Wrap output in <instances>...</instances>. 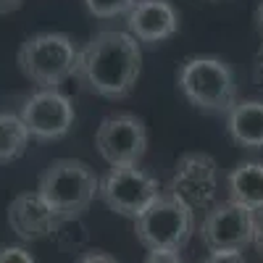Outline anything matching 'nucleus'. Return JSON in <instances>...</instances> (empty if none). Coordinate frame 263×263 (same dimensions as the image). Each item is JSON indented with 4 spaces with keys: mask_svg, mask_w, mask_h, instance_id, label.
I'll use <instances>...</instances> for the list:
<instances>
[{
    "mask_svg": "<svg viewBox=\"0 0 263 263\" xmlns=\"http://www.w3.org/2000/svg\"><path fill=\"white\" fill-rule=\"evenodd\" d=\"M142 71L140 42L129 32L103 29L79 50L77 77L90 92L105 100H124L135 92Z\"/></svg>",
    "mask_w": 263,
    "mask_h": 263,
    "instance_id": "f257e3e1",
    "label": "nucleus"
},
{
    "mask_svg": "<svg viewBox=\"0 0 263 263\" xmlns=\"http://www.w3.org/2000/svg\"><path fill=\"white\" fill-rule=\"evenodd\" d=\"M100 179L90 163L79 158H55L40 174L37 192L48 200L61 221H74L90 211Z\"/></svg>",
    "mask_w": 263,
    "mask_h": 263,
    "instance_id": "f03ea898",
    "label": "nucleus"
},
{
    "mask_svg": "<svg viewBox=\"0 0 263 263\" xmlns=\"http://www.w3.org/2000/svg\"><path fill=\"white\" fill-rule=\"evenodd\" d=\"M179 92L203 114H229L237 103L232 66L218 55H192L177 71Z\"/></svg>",
    "mask_w": 263,
    "mask_h": 263,
    "instance_id": "7ed1b4c3",
    "label": "nucleus"
},
{
    "mask_svg": "<svg viewBox=\"0 0 263 263\" xmlns=\"http://www.w3.org/2000/svg\"><path fill=\"white\" fill-rule=\"evenodd\" d=\"M16 63L40 90H58L63 79L77 74L79 48L66 32H40L21 42Z\"/></svg>",
    "mask_w": 263,
    "mask_h": 263,
    "instance_id": "20e7f679",
    "label": "nucleus"
},
{
    "mask_svg": "<svg viewBox=\"0 0 263 263\" xmlns=\"http://www.w3.org/2000/svg\"><path fill=\"white\" fill-rule=\"evenodd\" d=\"M195 232V211L168 195H161L137 221H135V237L147 253L158 250H174L179 253Z\"/></svg>",
    "mask_w": 263,
    "mask_h": 263,
    "instance_id": "39448f33",
    "label": "nucleus"
},
{
    "mask_svg": "<svg viewBox=\"0 0 263 263\" xmlns=\"http://www.w3.org/2000/svg\"><path fill=\"white\" fill-rule=\"evenodd\" d=\"M100 200L114 213L124 218H137L163 195L158 179L140 166H119L111 168L100 179Z\"/></svg>",
    "mask_w": 263,
    "mask_h": 263,
    "instance_id": "423d86ee",
    "label": "nucleus"
},
{
    "mask_svg": "<svg viewBox=\"0 0 263 263\" xmlns=\"http://www.w3.org/2000/svg\"><path fill=\"white\" fill-rule=\"evenodd\" d=\"M95 147L111 168L137 166L147 150V129L135 114H111L95 132Z\"/></svg>",
    "mask_w": 263,
    "mask_h": 263,
    "instance_id": "0eeeda50",
    "label": "nucleus"
},
{
    "mask_svg": "<svg viewBox=\"0 0 263 263\" xmlns=\"http://www.w3.org/2000/svg\"><path fill=\"white\" fill-rule=\"evenodd\" d=\"M18 119L37 142H55L74 126V105L61 90H34L21 103Z\"/></svg>",
    "mask_w": 263,
    "mask_h": 263,
    "instance_id": "6e6552de",
    "label": "nucleus"
},
{
    "mask_svg": "<svg viewBox=\"0 0 263 263\" xmlns=\"http://www.w3.org/2000/svg\"><path fill=\"white\" fill-rule=\"evenodd\" d=\"M253 232L255 213L232 200L211 205L200 224V239L211 253H242L248 245H253Z\"/></svg>",
    "mask_w": 263,
    "mask_h": 263,
    "instance_id": "1a4fd4ad",
    "label": "nucleus"
},
{
    "mask_svg": "<svg viewBox=\"0 0 263 263\" xmlns=\"http://www.w3.org/2000/svg\"><path fill=\"white\" fill-rule=\"evenodd\" d=\"M171 195L184 200L192 211L195 208H208L218 190V171L216 161L208 153H184L177 161L171 179Z\"/></svg>",
    "mask_w": 263,
    "mask_h": 263,
    "instance_id": "9d476101",
    "label": "nucleus"
},
{
    "mask_svg": "<svg viewBox=\"0 0 263 263\" xmlns=\"http://www.w3.org/2000/svg\"><path fill=\"white\" fill-rule=\"evenodd\" d=\"M8 224L16 232L18 239L34 242L55 234V229L63 224L55 216V211L48 205V200L37 190L34 192H21L8 203Z\"/></svg>",
    "mask_w": 263,
    "mask_h": 263,
    "instance_id": "9b49d317",
    "label": "nucleus"
},
{
    "mask_svg": "<svg viewBox=\"0 0 263 263\" xmlns=\"http://www.w3.org/2000/svg\"><path fill=\"white\" fill-rule=\"evenodd\" d=\"M126 27L137 42H163L179 32V13L168 0H140L126 13Z\"/></svg>",
    "mask_w": 263,
    "mask_h": 263,
    "instance_id": "f8f14e48",
    "label": "nucleus"
},
{
    "mask_svg": "<svg viewBox=\"0 0 263 263\" xmlns=\"http://www.w3.org/2000/svg\"><path fill=\"white\" fill-rule=\"evenodd\" d=\"M227 135L234 145L260 150L263 147V100H237L227 114Z\"/></svg>",
    "mask_w": 263,
    "mask_h": 263,
    "instance_id": "ddd939ff",
    "label": "nucleus"
},
{
    "mask_svg": "<svg viewBox=\"0 0 263 263\" xmlns=\"http://www.w3.org/2000/svg\"><path fill=\"white\" fill-rule=\"evenodd\" d=\"M229 200L253 213L263 211V161H242L227 177Z\"/></svg>",
    "mask_w": 263,
    "mask_h": 263,
    "instance_id": "4468645a",
    "label": "nucleus"
},
{
    "mask_svg": "<svg viewBox=\"0 0 263 263\" xmlns=\"http://www.w3.org/2000/svg\"><path fill=\"white\" fill-rule=\"evenodd\" d=\"M29 132L24 121L18 119V114L3 111L0 114V166H8L18 161L29 147Z\"/></svg>",
    "mask_w": 263,
    "mask_h": 263,
    "instance_id": "2eb2a0df",
    "label": "nucleus"
},
{
    "mask_svg": "<svg viewBox=\"0 0 263 263\" xmlns=\"http://www.w3.org/2000/svg\"><path fill=\"white\" fill-rule=\"evenodd\" d=\"M140 0H84L87 11H90L95 18H116L124 16L135 8Z\"/></svg>",
    "mask_w": 263,
    "mask_h": 263,
    "instance_id": "dca6fc26",
    "label": "nucleus"
},
{
    "mask_svg": "<svg viewBox=\"0 0 263 263\" xmlns=\"http://www.w3.org/2000/svg\"><path fill=\"white\" fill-rule=\"evenodd\" d=\"M0 263H34V255L21 245H8L0 248Z\"/></svg>",
    "mask_w": 263,
    "mask_h": 263,
    "instance_id": "f3484780",
    "label": "nucleus"
},
{
    "mask_svg": "<svg viewBox=\"0 0 263 263\" xmlns=\"http://www.w3.org/2000/svg\"><path fill=\"white\" fill-rule=\"evenodd\" d=\"M200 263H245V258L242 253L227 250V253H208V258H203Z\"/></svg>",
    "mask_w": 263,
    "mask_h": 263,
    "instance_id": "a211bd4d",
    "label": "nucleus"
},
{
    "mask_svg": "<svg viewBox=\"0 0 263 263\" xmlns=\"http://www.w3.org/2000/svg\"><path fill=\"white\" fill-rule=\"evenodd\" d=\"M77 263H119L114 255H108L105 250H87L77 258Z\"/></svg>",
    "mask_w": 263,
    "mask_h": 263,
    "instance_id": "6ab92c4d",
    "label": "nucleus"
},
{
    "mask_svg": "<svg viewBox=\"0 0 263 263\" xmlns=\"http://www.w3.org/2000/svg\"><path fill=\"white\" fill-rule=\"evenodd\" d=\"M145 263H184V258L174 250H158V253H147Z\"/></svg>",
    "mask_w": 263,
    "mask_h": 263,
    "instance_id": "aec40b11",
    "label": "nucleus"
},
{
    "mask_svg": "<svg viewBox=\"0 0 263 263\" xmlns=\"http://www.w3.org/2000/svg\"><path fill=\"white\" fill-rule=\"evenodd\" d=\"M253 245H255V250L260 253V258H263V211H258L255 213V232H253Z\"/></svg>",
    "mask_w": 263,
    "mask_h": 263,
    "instance_id": "412c9836",
    "label": "nucleus"
},
{
    "mask_svg": "<svg viewBox=\"0 0 263 263\" xmlns=\"http://www.w3.org/2000/svg\"><path fill=\"white\" fill-rule=\"evenodd\" d=\"M21 6H24V0H0V16L13 13V11H18Z\"/></svg>",
    "mask_w": 263,
    "mask_h": 263,
    "instance_id": "4be33fe9",
    "label": "nucleus"
},
{
    "mask_svg": "<svg viewBox=\"0 0 263 263\" xmlns=\"http://www.w3.org/2000/svg\"><path fill=\"white\" fill-rule=\"evenodd\" d=\"M255 29H258V34L263 37V0H260L258 8H255Z\"/></svg>",
    "mask_w": 263,
    "mask_h": 263,
    "instance_id": "5701e85b",
    "label": "nucleus"
}]
</instances>
